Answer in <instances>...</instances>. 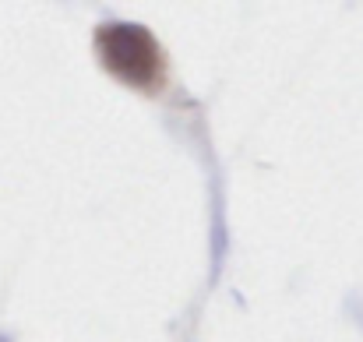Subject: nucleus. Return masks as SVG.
I'll return each instance as SVG.
<instances>
[{
	"label": "nucleus",
	"instance_id": "obj_1",
	"mask_svg": "<svg viewBox=\"0 0 363 342\" xmlns=\"http://www.w3.org/2000/svg\"><path fill=\"white\" fill-rule=\"evenodd\" d=\"M99 57L117 78L134 85H145L159 75V46L141 25H106L99 32Z\"/></svg>",
	"mask_w": 363,
	"mask_h": 342
}]
</instances>
